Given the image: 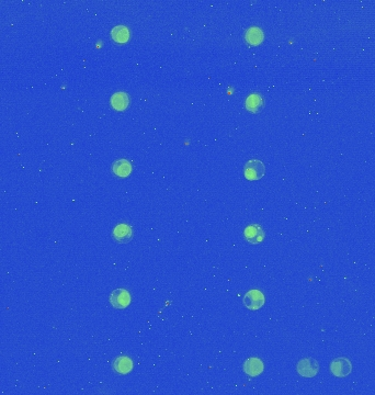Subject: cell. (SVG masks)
Here are the masks:
<instances>
[{
    "instance_id": "4fadbf2b",
    "label": "cell",
    "mask_w": 375,
    "mask_h": 395,
    "mask_svg": "<svg viewBox=\"0 0 375 395\" xmlns=\"http://www.w3.org/2000/svg\"><path fill=\"white\" fill-rule=\"evenodd\" d=\"M246 41L251 44V45H258L262 42L263 40V32L261 31V29L259 28H250L248 31L246 32V36H245Z\"/></svg>"
},
{
    "instance_id": "3957f363",
    "label": "cell",
    "mask_w": 375,
    "mask_h": 395,
    "mask_svg": "<svg viewBox=\"0 0 375 395\" xmlns=\"http://www.w3.org/2000/svg\"><path fill=\"white\" fill-rule=\"evenodd\" d=\"M296 369L299 376L305 378H313L319 371V364L313 358H305L299 360Z\"/></svg>"
},
{
    "instance_id": "ba28073f",
    "label": "cell",
    "mask_w": 375,
    "mask_h": 395,
    "mask_svg": "<svg viewBox=\"0 0 375 395\" xmlns=\"http://www.w3.org/2000/svg\"><path fill=\"white\" fill-rule=\"evenodd\" d=\"M244 371L250 377H257L263 371V363L258 358H249L244 363Z\"/></svg>"
},
{
    "instance_id": "8fae6325",
    "label": "cell",
    "mask_w": 375,
    "mask_h": 395,
    "mask_svg": "<svg viewBox=\"0 0 375 395\" xmlns=\"http://www.w3.org/2000/svg\"><path fill=\"white\" fill-rule=\"evenodd\" d=\"M263 108V99L259 93H252L246 99V109L249 112L258 113Z\"/></svg>"
},
{
    "instance_id": "7c38bea8",
    "label": "cell",
    "mask_w": 375,
    "mask_h": 395,
    "mask_svg": "<svg viewBox=\"0 0 375 395\" xmlns=\"http://www.w3.org/2000/svg\"><path fill=\"white\" fill-rule=\"evenodd\" d=\"M113 173L117 175L119 177H127L129 174L132 172V166L129 162H127L126 159H120L113 164Z\"/></svg>"
},
{
    "instance_id": "7a4b0ae2",
    "label": "cell",
    "mask_w": 375,
    "mask_h": 395,
    "mask_svg": "<svg viewBox=\"0 0 375 395\" xmlns=\"http://www.w3.org/2000/svg\"><path fill=\"white\" fill-rule=\"evenodd\" d=\"M110 303L114 308L123 309L131 303V294L125 289H117L110 294Z\"/></svg>"
},
{
    "instance_id": "8992f818",
    "label": "cell",
    "mask_w": 375,
    "mask_h": 395,
    "mask_svg": "<svg viewBox=\"0 0 375 395\" xmlns=\"http://www.w3.org/2000/svg\"><path fill=\"white\" fill-rule=\"evenodd\" d=\"M245 238L249 244H259L263 241L264 238V232L261 228V226H259L257 224L249 225L245 229Z\"/></svg>"
},
{
    "instance_id": "277c9868",
    "label": "cell",
    "mask_w": 375,
    "mask_h": 395,
    "mask_svg": "<svg viewBox=\"0 0 375 395\" xmlns=\"http://www.w3.org/2000/svg\"><path fill=\"white\" fill-rule=\"evenodd\" d=\"M331 370L334 377L338 378H344L350 374L352 370V366L350 360L347 358L340 357L336 358L331 364Z\"/></svg>"
},
{
    "instance_id": "52a82bcc",
    "label": "cell",
    "mask_w": 375,
    "mask_h": 395,
    "mask_svg": "<svg viewBox=\"0 0 375 395\" xmlns=\"http://www.w3.org/2000/svg\"><path fill=\"white\" fill-rule=\"evenodd\" d=\"M112 235L113 238L116 239L118 243H128L132 239L133 233H132V228L129 227L127 224L122 223L114 227Z\"/></svg>"
},
{
    "instance_id": "9c48e42d",
    "label": "cell",
    "mask_w": 375,
    "mask_h": 395,
    "mask_svg": "<svg viewBox=\"0 0 375 395\" xmlns=\"http://www.w3.org/2000/svg\"><path fill=\"white\" fill-rule=\"evenodd\" d=\"M113 370L119 374H127L133 369V361L126 356L119 357L112 363Z\"/></svg>"
},
{
    "instance_id": "6da1fadb",
    "label": "cell",
    "mask_w": 375,
    "mask_h": 395,
    "mask_svg": "<svg viewBox=\"0 0 375 395\" xmlns=\"http://www.w3.org/2000/svg\"><path fill=\"white\" fill-rule=\"evenodd\" d=\"M264 172H266V167H264L263 163L257 161V159L247 162L244 168L245 177L248 180H251V181L261 179L264 176Z\"/></svg>"
},
{
    "instance_id": "5bb4252c",
    "label": "cell",
    "mask_w": 375,
    "mask_h": 395,
    "mask_svg": "<svg viewBox=\"0 0 375 395\" xmlns=\"http://www.w3.org/2000/svg\"><path fill=\"white\" fill-rule=\"evenodd\" d=\"M112 39L118 43H125L128 41L129 39V31L126 27L124 26H118L113 28L111 32Z\"/></svg>"
},
{
    "instance_id": "30bf717a",
    "label": "cell",
    "mask_w": 375,
    "mask_h": 395,
    "mask_svg": "<svg viewBox=\"0 0 375 395\" xmlns=\"http://www.w3.org/2000/svg\"><path fill=\"white\" fill-rule=\"evenodd\" d=\"M112 107L118 110V111H123L126 109L129 104V97L126 92H116L111 97Z\"/></svg>"
},
{
    "instance_id": "5b68a950",
    "label": "cell",
    "mask_w": 375,
    "mask_h": 395,
    "mask_svg": "<svg viewBox=\"0 0 375 395\" xmlns=\"http://www.w3.org/2000/svg\"><path fill=\"white\" fill-rule=\"evenodd\" d=\"M244 304L245 307L252 311L261 308L264 304V297L261 291L259 290H251V291L247 292L244 297Z\"/></svg>"
}]
</instances>
